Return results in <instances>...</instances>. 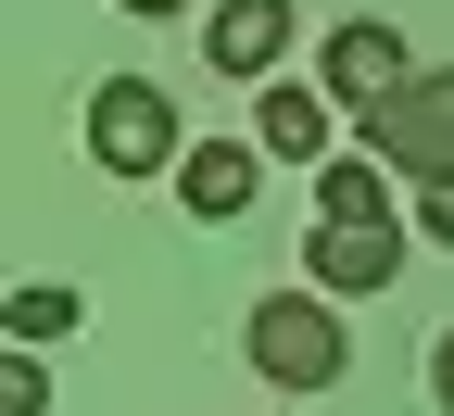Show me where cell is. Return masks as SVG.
Returning a JSON list of instances; mask_svg holds the SVG:
<instances>
[{
	"instance_id": "cell-14",
	"label": "cell",
	"mask_w": 454,
	"mask_h": 416,
	"mask_svg": "<svg viewBox=\"0 0 454 416\" xmlns=\"http://www.w3.org/2000/svg\"><path fill=\"white\" fill-rule=\"evenodd\" d=\"M127 13H190V0H127Z\"/></svg>"
},
{
	"instance_id": "cell-11",
	"label": "cell",
	"mask_w": 454,
	"mask_h": 416,
	"mask_svg": "<svg viewBox=\"0 0 454 416\" xmlns=\"http://www.w3.org/2000/svg\"><path fill=\"white\" fill-rule=\"evenodd\" d=\"M0 416H51V366L13 341V366H0Z\"/></svg>"
},
{
	"instance_id": "cell-6",
	"label": "cell",
	"mask_w": 454,
	"mask_h": 416,
	"mask_svg": "<svg viewBox=\"0 0 454 416\" xmlns=\"http://www.w3.org/2000/svg\"><path fill=\"white\" fill-rule=\"evenodd\" d=\"M291 0H215V26H202V64L215 76H278L291 64Z\"/></svg>"
},
{
	"instance_id": "cell-9",
	"label": "cell",
	"mask_w": 454,
	"mask_h": 416,
	"mask_svg": "<svg viewBox=\"0 0 454 416\" xmlns=\"http://www.w3.org/2000/svg\"><path fill=\"white\" fill-rule=\"evenodd\" d=\"M316 215H328V227L391 215V164H379V152H340V164H316Z\"/></svg>"
},
{
	"instance_id": "cell-1",
	"label": "cell",
	"mask_w": 454,
	"mask_h": 416,
	"mask_svg": "<svg viewBox=\"0 0 454 416\" xmlns=\"http://www.w3.org/2000/svg\"><path fill=\"white\" fill-rule=\"evenodd\" d=\"M240 341H253V366H265L278 391H328L340 366H354V328L328 316V290H265Z\"/></svg>"
},
{
	"instance_id": "cell-3",
	"label": "cell",
	"mask_w": 454,
	"mask_h": 416,
	"mask_svg": "<svg viewBox=\"0 0 454 416\" xmlns=\"http://www.w3.org/2000/svg\"><path fill=\"white\" fill-rule=\"evenodd\" d=\"M366 152L404 177V190H454V76H404L379 114H354Z\"/></svg>"
},
{
	"instance_id": "cell-7",
	"label": "cell",
	"mask_w": 454,
	"mask_h": 416,
	"mask_svg": "<svg viewBox=\"0 0 454 416\" xmlns=\"http://www.w3.org/2000/svg\"><path fill=\"white\" fill-rule=\"evenodd\" d=\"M253 177H265V139H190L177 202H190L202 227H240V215H253Z\"/></svg>"
},
{
	"instance_id": "cell-5",
	"label": "cell",
	"mask_w": 454,
	"mask_h": 416,
	"mask_svg": "<svg viewBox=\"0 0 454 416\" xmlns=\"http://www.w3.org/2000/svg\"><path fill=\"white\" fill-rule=\"evenodd\" d=\"M417 64H404V38H391L379 13H354V26H328V64H316V89L340 101V114H379L391 89H404Z\"/></svg>"
},
{
	"instance_id": "cell-8",
	"label": "cell",
	"mask_w": 454,
	"mask_h": 416,
	"mask_svg": "<svg viewBox=\"0 0 454 416\" xmlns=\"http://www.w3.org/2000/svg\"><path fill=\"white\" fill-rule=\"evenodd\" d=\"M328 127H340V101H328V89H303V76H265V101H253V139H265V164H328Z\"/></svg>"
},
{
	"instance_id": "cell-12",
	"label": "cell",
	"mask_w": 454,
	"mask_h": 416,
	"mask_svg": "<svg viewBox=\"0 0 454 416\" xmlns=\"http://www.w3.org/2000/svg\"><path fill=\"white\" fill-rule=\"evenodd\" d=\"M417 227H429L442 253H454V190H417Z\"/></svg>"
},
{
	"instance_id": "cell-2",
	"label": "cell",
	"mask_w": 454,
	"mask_h": 416,
	"mask_svg": "<svg viewBox=\"0 0 454 416\" xmlns=\"http://www.w3.org/2000/svg\"><path fill=\"white\" fill-rule=\"evenodd\" d=\"M89 152H101V177H177V164H190L177 101H164L152 76H101V89H89Z\"/></svg>"
},
{
	"instance_id": "cell-4",
	"label": "cell",
	"mask_w": 454,
	"mask_h": 416,
	"mask_svg": "<svg viewBox=\"0 0 454 416\" xmlns=\"http://www.w3.org/2000/svg\"><path fill=\"white\" fill-rule=\"evenodd\" d=\"M391 278H404V215H354V227L316 215V240H303V290L354 303V290H391Z\"/></svg>"
},
{
	"instance_id": "cell-13",
	"label": "cell",
	"mask_w": 454,
	"mask_h": 416,
	"mask_svg": "<svg viewBox=\"0 0 454 416\" xmlns=\"http://www.w3.org/2000/svg\"><path fill=\"white\" fill-rule=\"evenodd\" d=\"M429 404H442V416H454V328H442V341H429Z\"/></svg>"
},
{
	"instance_id": "cell-10",
	"label": "cell",
	"mask_w": 454,
	"mask_h": 416,
	"mask_svg": "<svg viewBox=\"0 0 454 416\" xmlns=\"http://www.w3.org/2000/svg\"><path fill=\"white\" fill-rule=\"evenodd\" d=\"M0 328H13L26 353H51V341H64V328H76V290H64V278H26V290H13V303H0Z\"/></svg>"
}]
</instances>
